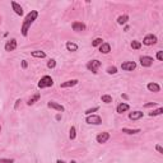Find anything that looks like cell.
<instances>
[{"mask_svg":"<svg viewBox=\"0 0 163 163\" xmlns=\"http://www.w3.org/2000/svg\"><path fill=\"white\" fill-rule=\"evenodd\" d=\"M38 17V12L37 10H31V12L25 15V18L22 23V28H20V33H22L23 37H27L28 36V31L31 28V25L34 23V20Z\"/></svg>","mask_w":163,"mask_h":163,"instance_id":"1","label":"cell"},{"mask_svg":"<svg viewBox=\"0 0 163 163\" xmlns=\"http://www.w3.org/2000/svg\"><path fill=\"white\" fill-rule=\"evenodd\" d=\"M52 85H54V79L51 78L50 75H45V76H42V78L40 79L38 84H37V87H38L40 89L50 88V87H52Z\"/></svg>","mask_w":163,"mask_h":163,"instance_id":"2","label":"cell"},{"mask_svg":"<svg viewBox=\"0 0 163 163\" xmlns=\"http://www.w3.org/2000/svg\"><path fill=\"white\" fill-rule=\"evenodd\" d=\"M102 65V63L99 60H90L87 63V69H88L89 71H92L93 74H97L98 73V69H99V66Z\"/></svg>","mask_w":163,"mask_h":163,"instance_id":"3","label":"cell"},{"mask_svg":"<svg viewBox=\"0 0 163 163\" xmlns=\"http://www.w3.org/2000/svg\"><path fill=\"white\" fill-rule=\"evenodd\" d=\"M85 122L88 125H101L102 117L99 115H88L85 117Z\"/></svg>","mask_w":163,"mask_h":163,"instance_id":"4","label":"cell"},{"mask_svg":"<svg viewBox=\"0 0 163 163\" xmlns=\"http://www.w3.org/2000/svg\"><path fill=\"white\" fill-rule=\"evenodd\" d=\"M158 42V37L153 33H148L144 38H143V45L145 46H152V45H156Z\"/></svg>","mask_w":163,"mask_h":163,"instance_id":"5","label":"cell"},{"mask_svg":"<svg viewBox=\"0 0 163 163\" xmlns=\"http://www.w3.org/2000/svg\"><path fill=\"white\" fill-rule=\"evenodd\" d=\"M139 61H140V65L143 66V68H149V66L153 65V58L152 56H148V55L140 56Z\"/></svg>","mask_w":163,"mask_h":163,"instance_id":"6","label":"cell"},{"mask_svg":"<svg viewBox=\"0 0 163 163\" xmlns=\"http://www.w3.org/2000/svg\"><path fill=\"white\" fill-rule=\"evenodd\" d=\"M120 68L124 71H132L136 68V63L135 61H125V63H121Z\"/></svg>","mask_w":163,"mask_h":163,"instance_id":"7","label":"cell"},{"mask_svg":"<svg viewBox=\"0 0 163 163\" xmlns=\"http://www.w3.org/2000/svg\"><path fill=\"white\" fill-rule=\"evenodd\" d=\"M17 46H18L17 40H15V38H12V40L7 41V43H5L4 49H5V51H8V52H12V51H14L15 49H17Z\"/></svg>","mask_w":163,"mask_h":163,"instance_id":"8","label":"cell"},{"mask_svg":"<svg viewBox=\"0 0 163 163\" xmlns=\"http://www.w3.org/2000/svg\"><path fill=\"white\" fill-rule=\"evenodd\" d=\"M108 139H110V132H107V131L99 132V134L97 135V138H96L97 143H99V144H105V143L108 141Z\"/></svg>","mask_w":163,"mask_h":163,"instance_id":"9","label":"cell"},{"mask_svg":"<svg viewBox=\"0 0 163 163\" xmlns=\"http://www.w3.org/2000/svg\"><path fill=\"white\" fill-rule=\"evenodd\" d=\"M47 107H49V108H51V110L59 111V112H64V111H65L64 106L60 105V103H58V102H55V101H50V102H47Z\"/></svg>","mask_w":163,"mask_h":163,"instance_id":"10","label":"cell"},{"mask_svg":"<svg viewBox=\"0 0 163 163\" xmlns=\"http://www.w3.org/2000/svg\"><path fill=\"white\" fill-rule=\"evenodd\" d=\"M71 28H73L74 32H82V31H85L87 25L84 23L82 22H78V20H75V22H73V24H71Z\"/></svg>","mask_w":163,"mask_h":163,"instance_id":"11","label":"cell"},{"mask_svg":"<svg viewBox=\"0 0 163 163\" xmlns=\"http://www.w3.org/2000/svg\"><path fill=\"white\" fill-rule=\"evenodd\" d=\"M78 83H79L78 79H70V80H66L64 83H61L60 88H71V87H75Z\"/></svg>","mask_w":163,"mask_h":163,"instance_id":"12","label":"cell"},{"mask_svg":"<svg viewBox=\"0 0 163 163\" xmlns=\"http://www.w3.org/2000/svg\"><path fill=\"white\" fill-rule=\"evenodd\" d=\"M143 116H144V112H141V111L138 110V111L130 112V114H129V119L132 120V121H136V120H140Z\"/></svg>","mask_w":163,"mask_h":163,"instance_id":"13","label":"cell"},{"mask_svg":"<svg viewBox=\"0 0 163 163\" xmlns=\"http://www.w3.org/2000/svg\"><path fill=\"white\" fill-rule=\"evenodd\" d=\"M147 88L149 92H153V93H158V92H161V87L159 84L154 83V82H150V83L147 84Z\"/></svg>","mask_w":163,"mask_h":163,"instance_id":"14","label":"cell"},{"mask_svg":"<svg viewBox=\"0 0 163 163\" xmlns=\"http://www.w3.org/2000/svg\"><path fill=\"white\" fill-rule=\"evenodd\" d=\"M10 5H12V8H13V10H14V13L17 14V15H20L22 17L23 15V8L20 7V5L18 4V3H15V1H10Z\"/></svg>","mask_w":163,"mask_h":163,"instance_id":"15","label":"cell"},{"mask_svg":"<svg viewBox=\"0 0 163 163\" xmlns=\"http://www.w3.org/2000/svg\"><path fill=\"white\" fill-rule=\"evenodd\" d=\"M129 110H130V106L127 105V103H125V102H121V103L117 105V107H116V112H117V114H124V112L129 111Z\"/></svg>","mask_w":163,"mask_h":163,"instance_id":"16","label":"cell"},{"mask_svg":"<svg viewBox=\"0 0 163 163\" xmlns=\"http://www.w3.org/2000/svg\"><path fill=\"white\" fill-rule=\"evenodd\" d=\"M98 50H99V52L101 54H110L111 52V45L108 43V42H103L102 43L99 47H98Z\"/></svg>","mask_w":163,"mask_h":163,"instance_id":"17","label":"cell"},{"mask_svg":"<svg viewBox=\"0 0 163 163\" xmlns=\"http://www.w3.org/2000/svg\"><path fill=\"white\" fill-rule=\"evenodd\" d=\"M65 47L68 51H70V52H75V51H78V45H76L75 42H71V41H68V42L65 43Z\"/></svg>","mask_w":163,"mask_h":163,"instance_id":"18","label":"cell"},{"mask_svg":"<svg viewBox=\"0 0 163 163\" xmlns=\"http://www.w3.org/2000/svg\"><path fill=\"white\" fill-rule=\"evenodd\" d=\"M31 55H32L33 58H37V59H45L46 58V52L45 51H41V50H34L31 52Z\"/></svg>","mask_w":163,"mask_h":163,"instance_id":"19","label":"cell"},{"mask_svg":"<svg viewBox=\"0 0 163 163\" xmlns=\"http://www.w3.org/2000/svg\"><path fill=\"white\" fill-rule=\"evenodd\" d=\"M127 22H129V15H127V14H122V15H120V17L117 18V24H120V25H124Z\"/></svg>","mask_w":163,"mask_h":163,"instance_id":"20","label":"cell"},{"mask_svg":"<svg viewBox=\"0 0 163 163\" xmlns=\"http://www.w3.org/2000/svg\"><path fill=\"white\" fill-rule=\"evenodd\" d=\"M121 131L124 132V134H127V135H134V134L140 132V129H127V127H122Z\"/></svg>","mask_w":163,"mask_h":163,"instance_id":"21","label":"cell"},{"mask_svg":"<svg viewBox=\"0 0 163 163\" xmlns=\"http://www.w3.org/2000/svg\"><path fill=\"white\" fill-rule=\"evenodd\" d=\"M40 98H41V94H40V93H36L34 96H32V97H31V98L28 99L27 105H28V106H32V105H34L36 102H37Z\"/></svg>","mask_w":163,"mask_h":163,"instance_id":"22","label":"cell"},{"mask_svg":"<svg viewBox=\"0 0 163 163\" xmlns=\"http://www.w3.org/2000/svg\"><path fill=\"white\" fill-rule=\"evenodd\" d=\"M101 101L103 102V103H106V105H110V103H112V96H110V94H102L101 96Z\"/></svg>","mask_w":163,"mask_h":163,"instance_id":"23","label":"cell"},{"mask_svg":"<svg viewBox=\"0 0 163 163\" xmlns=\"http://www.w3.org/2000/svg\"><path fill=\"white\" fill-rule=\"evenodd\" d=\"M75 138H76V129H75V126H71L70 130H69V139L74 140Z\"/></svg>","mask_w":163,"mask_h":163,"instance_id":"24","label":"cell"},{"mask_svg":"<svg viewBox=\"0 0 163 163\" xmlns=\"http://www.w3.org/2000/svg\"><path fill=\"white\" fill-rule=\"evenodd\" d=\"M102 43H103V40H102L101 37H97L92 41V46H93V47H99Z\"/></svg>","mask_w":163,"mask_h":163,"instance_id":"25","label":"cell"},{"mask_svg":"<svg viewBox=\"0 0 163 163\" xmlns=\"http://www.w3.org/2000/svg\"><path fill=\"white\" fill-rule=\"evenodd\" d=\"M131 49L132 50H140L141 49V42H139V41H131Z\"/></svg>","mask_w":163,"mask_h":163,"instance_id":"26","label":"cell"},{"mask_svg":"<svg viewBox=\"0 0 163 163\" xmlns=\"http://www.w3.org/2000/svg\"><path fill=\"white\" fill-rule=\"evenodd\" d=\"M162 114H163V107H158L157 110H154V111L150 112L149 116L153 117V116H158V115H162Z\"/></svg>","mask_w":163,"mask_h":163,"instance_id":"27","label":"cell"},{"mask_svg":"<svg viewBox=\"0 0 163 163\" xmlns=\"http://www.w3.org/2000/svg\"><path fill=\"white\" fill-rule=\"evenodd\" d=\"M106 71H107V74H110V75H115L117 73V68L115 65H112V66H108V68L106 69Z\"/></svg>","mask_w":163,"mask_h":163,"instance_id":"28","label":"cell"},{"mask_svg":"<svg viewBox=\"0 0 163 163\" xmlns=\"http://www.w3.org/2000/svg\"><path fill=\"white\" fill-rule=\"evenodd\" d=\"M55 66H56V60L51 59V60L47 61V68H49V69H54Z\"/></svg>","mask_w":163,"mask_h":163,"instance_id":"29","label":"cell"},{"mask_svg":"<svg viewBox=\"0 0 163 163\" xmlns=\"http://www.w3.org/2000/svg\"><path fill=\"white\" fill-rule=\"evenodd\" d=\"M99 110V107H93V108H88V110H87L85 112H84V114H85V116H88V115H92V112H96V111H98Z\"/></svg>","mask_w":163,"mask_h":163,"instance_id":"30","label":"cell"},{"mask_svg":"<svg viewBox=\"0 0 163 163\" xmlns=\"http://www.w3.org/2000/svg\"><path fill=\"white\" fill-rule=\"evenodd\" d=\"M0 163H14L13 158H0Z\"/></svg>","mask_w":163,"mask_h":163,"instance_id":"31","label":"cell"},{"mask_svg":"<svg viewBox=\"0 0 163 163\" xmlns=\"http://www.w3.org/2000/svg\"><path fill=\"white\" fill-rule=\"evenodd\" d=\"M156 58L158 61H163V51L159 50V51H157V55H156Z\"/></svg>","mask_w":163,"mask_h":163,"instance_id":"32","label":"cell"},{"mask_svg":"<svg viewBox=\"0 0 163 163\" xmlns=\"http://www.w3.org/2000/svg\"><path fill=\"white\" fill-rule=\"evenodd\" d=\"M157 106V102H150V103H145L144 107L145 108H149V107H156Z\"/></svg>","mask_w":163,"mask_h":163,"instance_id":"33","label":"cell"},{"mask_svg":"<svg viewBox=\"0 0 163 163\" xmlns=\"http://www.w3.org/2000/svg\"><path fill=\"white\" fill-rule=\"evenodd\" d=\"M156 150H157L158 153H159V154H163V148H162L159 144H157V145H156Z\"/></svg>","mask_w":163,"mask_h":163,"instance_id":"34","label":"cell"},{"mask_svg":"<svg viewBox=\"0 0 163 163\" xmlns=\"http://www.w3.org/2000/svg\"><path fill=\"white\" fill-rule=\"evenodd\" d=\"M27 65H28V64H27V60H23V61H22V68L25 69V68H27Z\"/></svg>","mask_w":163,"mask_h":163,"instance_id":"35","label":"cell"},{"mask_svg":"<svg viewBox=\"0 0 163 163\" xmlns=\"http://www.w3.org/2000/svg\"><path fill=\"white\" fill-rule=\"evenodd\" d=\"M20 102H22L20 99H17V103H15V106H14V108H15V110H18V106H19Z\"/></svg>","mask_w":163,"mask_h":163,"instance_id":"36","label":"cell"},{"mask_svg":"<svg viewBox=\"0 0 163 163\" xmlns=\"http://www.w3.org/2000/svg\"><path fill=\"white\" fill-rule=\"evenodd\" d=\"M56 163H66L65 161H61V159H58V161H56Z\"/></svg>","mask_w":163,"mask_h":163,"instance_id":"37","label":"cell"},{"mask_svg":"<svg viewBox=\"0 0 163 163\" xmlns=\"http://www.w3.org/2000/svg\"><path fill=\"white\" fill-rule=\"evenodd\" d=\"M0 134H1V125H0Z\"/></svg>","mask_w":163,"mask_h":163,"instance_id":"38","label":"cell"}]
</instances>
